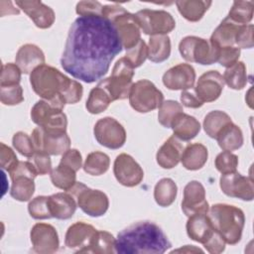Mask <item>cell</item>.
<instances>
[{"mask_svg":"<svg viewBox=\"0 0 254 254\" xmlns=\"http://www.w3.org/2000/svg\"><path fill=\"white\" fill-rule=\"evenodd\" d=\"M0 163H1V168L3 171H7L8 173H10L19 163L16 154L14 153V151L6 146L4 143L0 144Z\"/></svg>","mask_w":254,"mask_h":254,"instance_id":"50","label":"cell"},{"mask_svg":"<svg viewBox=\"0 0 254 254\" xmlns=\"http://www.w3.org/2000/svg\"><path fill=\"white\" fill-rule=\"evenodd\" d=\"M216 47V46H215ZM240 57V49L237 47H223L218 48L217 62L226 68L238 62Z\"/></svg>","mask_w":254,"mask_h":254,"instance_id":"48","label":"cell"},{"mask_svg":"<svg viewBox=\"0 0 254 254\" xmlns=\"http://www.w3.org/2000/svg\"><path fill=\"white\" fill-rule=\"evenodd\" d=\"M15 62L21 71L27 74L45 64V55L38 46L26 44L18 50Z\"/></svg>","mask_w":254,"mask_h":254,"instance_id":"24","label":"cell"},{"mask_svg":"<svg viewBox=\"0 0 254 254\" xmlns=\"http://www.w3.org/2000/svg\"><path fill=\"white\" fill-rule=\"evenodd\" d=\"M60 164L69 167L73 171L77 172L81 168L82 164V159L79 151H77L76 149H68L65 153L63 154Z\"/></svg>","mask_w":254,"mask_h":254,"instance_id":"53","label":"cell"},{"mask_svg":"<svg viewBox=\"0 0 254 254\" xmlns=\"http://www.w3.org/2000/svg\"><path fill=\"white\" fill-rule=\"evenodd\" d=\"M222 192L230 197H237L250 201L254 197L252 178L244 177L238 172L222 174L219 180Z\"/></svg>","mask_w":254,"mask_h":254,"instance_id":"15","label":"cell"},{"mask_svg":"<svg viewBox=\"0 0 254 254\" xmlns=\"http://www.w3.org/2000/svg\"><path fill=\"white\" fill-rule=\"evenodd\" d=\"M194 80V68L189 64H179L168 69L163 75L164 85L171 90H187L191 88Z\"/></svg>","mask_w":254,"mask_h":254,"instance_id":"21","label":"cell"},{"mask_svg":"<svg viewBox=\"0 0 254 254\" xmlns=\"http://www.w3.org/2000/svg\"><path fill=\"white\" fill-rule=\"evenodd\" d=\"M18 5L40 29H48L55 22L53 9L41 1H16Z\"/></svg>","mask_w":254,"mask_h":254,"instance_id":"23","label":"cell"},{"mask_svg":"<svg viewBox=\"0 0 254 254\" xmlns=\"http://www.w3.org/2000/svg\"><path fill=\"white\" fill-rule=\"evenodd\" d=\"M179 51L186 61L203 65L212 64L218 59V48L209 41L195 36L184 38L180 42Z\"/></svg>","mask_w":254,"mask_h":254,"instance_id":"8","label":"cell"},{"mask_svg":"<svg viewBox=\"0 0 254 254\" xmlns=\"http://www.w3.org/2000/svg\"><path fill=\"white\" fill-rule=\"evenodd\" d=\"M110 165V159L108 155L102 152H92L87 155L83 165L85 173L91 176H100L107 172Z\"/></svg>","mask_w":254,"mask_h":254,"instance_id":"38","label":"cell"},{"mask_svg":"<svg viewBox=\"0 0 254 254\" xmlns=\"http://www.w3.org/2000/svg\"><path fill=\"white\" fill-rule=\"evenodd\" d=\"M235 46L239 49H251L253 47V25H241L235 39Z\"/></svg>","mask_w":254,"mask_h":254,"instance_id":"49","label":"cell"},{"mask_svg":"<svg viewBox=\"0 0 254 254\" xmlns=\"http://www.w3.org/2000/svg\"><path fill=\"white\" fill-rule=\"evenodd\" d=\"M217 143L223 151L238 150L243 145V134L241 129L230 122L226 124L216 135Z\"/></svg>","mask_w":254,"mask_h":254,"instance_id":"30","label":"cell"},{"mask_svg":"<svg viewBox=\"0 0 254 254\" xmlns=\"http://www.w3.org/2000/svg\"><path fill=\"white\" fill-rule=\"evenodd\" d=\"M176 5L180 14L190 22L199 21L204 13L211 5V1H199V0H181L176 1Z\"/></svg>","mask_w":254,"mask_h":254,"instance_id":"31","label":"cell"},{"mask_svg":"<svg viewBox=\"0 0 254 254\" xmlns=\"http://www.w3.org/2000/svg\"><path fill=\"white\" fill-rule=\"evenodd\" d=\"M30 83L35 93L60 109L65 104L78 102L83 93L82 85L78 81L68 78L56 67L45 64L31 72Z\"/></svg>","mask_w":254,"mask_h":254,"instance_id":"2","label":"cell"},{"mask_svg":"<svg viewBox=\"0 0 254 254\" xmlns=\"http://www.w3.org/2000/svg\"><path fill=\"white\" fill-rule=\"evenodd\" d=\"M102 16L108 19L117 29L123 48L128 51L141 40L140 28L134 14L129 13L118 4L104 5Z\"/></svg>","mask_w":254,"mask_h":254,"instance_id":"5","label":"cell"},{"mask_svg":"<svg viewBox=\"0 0 254 254\" xmlns=\"http://www.w3.org/2000/svg\"><path fill=\"white\" fill-rule=\"evenodd\" d=\"M230 122L232 121L227 113L220 110H213L205 115L203 120V129L210 138L215 139L218 132Z\"/></svg>","mask_w":254,"mask_h":254,"instance_id":"36","label":"cell"},{"mask_svg":"<svg viewBox=\"0 0 254 254\" xmlns=\"http://www.w3.org/2000/svg\"><path fill=\"white\" fill-rule=\"evenodd\" d=\"M66 191L76 199V203L80 209L89 216H101L108 209V197L99 190L89 189L82 183L76 182Z\"/></svg>","mask_w":254,"mask_h":254,"instance_id":"7","label":"cell"},{"mask_svg":"<svg viewBox=\"0 0 254 254\" xmlns=\"http://www.w3.org/2000/svg\"><path fill=\"white\" fill-rule=\"evenodd\" d=\"M240 26V24L233 22L226 16L213 31L209 42L217 48L236 47L235 39Z\"/></svg>","mask_w":254,"mask_h":254,"instance_id":"28","label":"cell"},{"mask_svg":"<svg viewBox=\"0 0 254 254\" xmlns=\"http://www.w3.org/2000/svg\"><path fill=\"white\" fill-rule=\"evenodd\" d=\"M113 173L116 180L125 187L138 186L143 178L144 172L141 166L128 154L118 155L114 161Z\"/></svg>","mask_w":254,"mask_h":254,"instance_id":"16","label":"cell"},{"mask_svg":"<svg viewBox=\"0 0 254 254\" xmlns=\"http://www.w3.org/2000/svg\"><path fill=\"white\" fill-rule=\"evenodd\" d=\"M183 145L176 136H171L158 150L156 155L157 163L163 169L176 167L182 158Z\"/></svg>","mask_w":254,"mask_h":254,"instance_id":"26","label":"cell"},{"mask_svg":"<svg viewBox=\"0 0 254 254\" xmlns=\"http://www.w3.org/2000/svg\"><path fill=\"white\" fill-rule=\"evenodd\" d=\"M183 112V106L175 100L163 101L159 107L158 120L160 124L166 128H171L172 121L177 116V114Z\"/></svg>","mask_w":254,"mask_h":254,"instance_id":"41","label":"cell"},{"mask_svg":"<svg viewBox=\"0 0 254 254\" xmlns=\"http://www.w3.org/2000/svg\"><path fill=\"white\" fill-rule=\"evenodd\" d=\"M12 181L10 194L19 201L29 200L35 191L34 179L38 172L31 161H19L17 166L9 173Z\"/></svg>","mask_w":254,"mask_h":254,"instance_id":"10","label":"cell"},{"mask_svg":"<svg viewBox=\"0 0 254 254\" xmlns=\"http://www.w3.org/2000/svg\"><path fill=\"white\" fill-rule=\"evenodd\" d=\"M31 162L36 168L38 175H46L48 173H51L52 171V162L50 155L45 152L36 151L31 157Z\"/></svg>","mask_w":254,"mask_h":254,"instance_id":"51","label":"cell"},{"mask_svg":"<svg viewBox=\"0 0 254 254\" xmlns=\"http://www.w3.org/2000/svg\"><path fill=\"white\" fill-rule=\"evenodd\" d=\"M171 55V41L167 35L151 36L148 45V59L153 63H162Z\"/></svg>","mask_w":254,"mask_h":254,"instance_id":"32","label":"cell"},{"mask_svg":"<svg viewBox=\"0 0 254 254\" xmlns=\"http://www.w3.org/2000/svg\"><path fill=\"white\" fill-rule=\"evenodd\" d=\"M134 76V68L123 57L119 59L113 66L112 73L109 77L98 82L110 95L112 101L117 99H125L129 96L132 87V78Z\"/></svg>","mask_w":254,"mask_h":254,"instance_id":"6","label":"cell"},{"mask_svg":"<svg viewBox=\"0 0 254 254\" xmlns=\"http://www.w3.org/2000/svg\"><path fill=\"white\" fill-rule=\"evenodd\" d=\"M178 187L170 178L160 180L154 189V198L156 202L163 207L170 206L176 199Z\"/></svg>","mask_w":254,"mask_h":254,"instance_id":"33","label":"cell"},{"mask_svg":"<svg viewBox=\"0 0 254 254\" xmlns=\"http://www.w3.org/2000/svg\"><path fill=\"white\" fill-rule=\"evenodd\" d=\"M96 231L97 229L92 225L83 221H77L67 228L64 244L67 248L73 249L75 252L88 253Z\"/></svg>","mask_w":254,"mask_h":254,"instance_id":"19","label":"cell"},{"mask_svg":"<svg viewBox=\"0 0 254 254\" xmlns=\"http://www.w3.org/2000/svg\"><path fill=\"white\" fill-rule=\"evenodd\" d=\"M31 119L47 131L66 132V115L47 100H39L31 110Z\"/></svg>","mask_w":254,"mask_h":254,"instance_id":"11","label":"cell"},{"mask_svg":"<svg viewBox=\"0 0 254 254\" xmlns=\"http://www.w3.org/2000/svg\"><path fill=\"white\" fill-rule=\"evenodd\" d=\"M33 251L40 254H51L59 250L60 240L56 228L48 223H36L30 233Z\"/></svg>","mask_w":254,"mask_h":254,"instance_id":"17","label":"cell"},{"mask_svg":"<svg viewBox=\"0 0 254 254\" xmlns=\"http://www.w3.org/2000/svg\"><path fill=\"white\" fill-rule=\"evenodd\" d=\"M171 246L164 231L151 221L136 222L115 239V252L119 254H162Z\"/></svg>","mask_w":254,"mask_h":254,"instance_id":"3","label":"cell"},{"mask_svg":"<svg viewBox=\"0 0 254 254\" xmlns=\"http://www.w3.org/2000/svg\"><path fill=\"white\" fill-rule=\"evenodd\" d=\"M49 208L52 217L57 219L70 218L76 209V201L69 192H58L49 196Z\"/></svg>","mask_w":254,"mask_h":254,"instance_id":"25","label":"cell"},{"mask_svg":"<svg viewBox=\"0 0 254 254\" xmlns=\"http://www.w3.org/2000/svg\"><path fill=\"white\" fill-rule=\"evenodd\" d=\"M49 196L39 195L33 198L28 204V210L30 215L35 219H48L52 218L49 203Z\"/></svg>","mask_w":254,"mask_h":254,"instance_id":"42","label":"cell"},{"mask_svg":"<svg viewBox=\"0 0 254 254\" xmlns=\"http://www.w3.org/2000/svg\"><path fill=\"white\" fill-rule=\"evenodd\" d=\"M181 101L183 105H185L188 108H198L202 106V102L197 98V96L190 91L184 90L181 94Z\"/></svg>","mask_w":254,"mask_h":254,"instance_id":"54","label":"cell"},{"mask_svg":"<svg viewBox=\"0 0 254 254\" xmlns=\"http://www.w3.org/2000/svg\"><path fill=\"white\" fill-rule=\"evenodd\" d=\"M111 102L112 99L108 92L100 84H97L91 89L85 107L89 113L98 114L106 110Z\"/></svg>","mask_w":254,"mask_h":254,"instance_id":"35","label":"cell"},{"mask_svg":"<svg viewBox=\"0 0 254 254\" xmlns=\"http://www.w3.org/2000/svg\"><path fill=\"white\" fill-rule=\"evenodd\" d=\"M208 152L204 145L200 143L190 144L186 147L182 154V164L190 171H196L201 169L207 161Z\"/></svg>","mask_w":254,"mask_h":254,"instance_id":"29","label":"cell"},{"mask_svg":"<svg viewBox=\"0 0 254 254\" xmlns=\"http://www.w3.org/2000/svg\"><path fill=\"white\" fill-rule=\"evenodd\" d=\"M103 5L98 1H80L76 4V14L80 16H102Z\"/></svg>","mask_w":254,"mask_h":254,"instance_id":"52","label":"cell"},{"mask_svg":"<svg viewBox=\"0 0 254 254\" xmlns=\"http://www.w3.org/2000/svg\"><path fill=\"white\" fill-rule=\"evenodd\" d=\"M93 133L96 141L108 149H119L126 141L124 127L112 117L99 119L94 125Z\"/></svg>","mask_w":254,"mask_h":254,"instance_id":"14","label":"cell"},{"mask_svg":"<svg viewBox=\"0 0 254 254\" xmlns=\"http://www.w3.org/2000/svg\"><path fill=\"white\" fill-rule=\"evenodd\" d=\"M209 205L205 199V190L198 181H191L184 189L182 210L187 216L208 212Z\"/></svg>","mask_w":254,"mask_h":254,"instance_id":"18","label":"cell"},{"mask_svg":"<svg viewBox=\"0 0 254 254\" xmlns=\"http://www.w3.org/2000/svg\"><path fill=\"white\" fill-rule=\"evenodd\" d=\"M171 128L178 139L190 141L199 133L200 123L193 116L181 112L172 121Z\"/></svg>","mask_w":254,"mask_h":254,"instance_id":"27","label":"cell"},{"mask_svg":"<svg viewBox=\"0 0 254 254\" xmlns=\"http://www.w3.org/2000/svg\"><path fill=\"white\" fill-rule=\"evenodd\" d=\"M252 1H234L228 13V18L240 25H247L253 18Z\"/></svg>","mask_w":254,"mask_h":254,"instance_id":"39","label":"cell"},{"mask_svg":"<svg viewBox=\"0 0 254 254\" xmlns=\"http://www.w3.org/2000/svg\"><path fill=\"white\" fill-rule=\"evenodd\" d=\"M186 228L189 237L193 241L201 243L203 246L217 233L212 227L207 213H196L189 216Z\"/></svg>","mask_w":254,"mask_h":254,"instance_id":"22","label":"cell"},{"mask_svg":"<svg viewBox=\"0 0 254 254\" xmlns=\"http://www.w3.org/2000/svg\"><path fill=\"white\" fill-rule=\"evenodd\" d=\"M1 102L5 105H16L24 100L23 89L20 84L1 86Z\"/></svg>","mask_w":254,"mask_h":254,"instance_id":"46","label":"cell"},{"mask_svg":"<svg viewBox=\"0 0 254 254\" xmlns=\"http://www.w3.org/2000/svg\"><path fill=\"white\" fill-rule=\"evenodd\" d=\"M21 69L16 64H6L2 65V73H1V86L6 85H15L19 84L21 79Z\"/></svg>","mask_w":254,"mask_h":254,"instance_id":"47","label":"cell"},{"mask_svg":"<svg viewBox=\"0 0 254 254\" xmlns=\"http://www.w3.org/2000/svg\"><path fill=\"white\" fill-rule=\"evenodd\" d=\"M224 83L229 88L240 90L247 84V70L243 62H236L231 66L227 67L223 73Z\"/></svg>","mask_w":254,"mask_h":254,"instance_id":"34","label":"cell"},{"mask_svg":"<svg viewBox=\"0 0 254 254\" xmlns=\"http://www.w3.org/2000/svg\"><path fill=\"white\" fill-rule=\"evenodd\" d=\"M122 49L117 29L108 19L80 16L69 28L61 64L73 77L92 83L107 73Z\"/></svg>","mask_w":254,"mask_h":254,"instance_id":"1","label":"cell"},{"mask_svg":"<svg viewBox=\"0 0 254 254\" xmlns=\"http://www.w3.org/2000/svg\"><path fill=\"white\" fill-rule=\"evenodd\" d=\"M31 138L36 151L49 155H62L70 147V139L66 132L46 131L39 126L33 130Z\"/></svg>","mask_w":254,"mask_h":254,"instance_id":"13","label":"cell"},{"mask_svg":"<svg viewBox=\"0 0 254 254\" xmlns=\"http://www.w3.org/2000/svg\"><path fill=\"white\" fill-rule=\"evenodd\" d=\"M139 28L150 36L166 35L176 27L173 16L165 10L143 9L134 14Z\"/></svg>","mask_w":254,"mask_h":254,"instance_id":"12","label":"cell"},{"mask_svg":"<svg viewBox=\"0 0 254 254\" xmlns=\"http://www.w3.org/2000/svg\"><path fill=\"white\" fill-rule=\"evenodd\" d=\"M75 171L69 167L59 164V166L51 171L50 178L53 185L61 190H68L76 183Z\"/></svg>","mask_w":254,"mask_h":254,"instance_id":"37","label":"cell"},{"mask_svg":"<svg viewBox=\"0 0 254 254\" xmlns=\"http://www.w3.org/2000/svg\"><path fill=\"white\" fill-rule=\"evenodd\" d=\"M214 165L221 174L232 173L237 169L238 157L229 151H223L216 156Z\"/></svg>","mask_w":254,"mask_h":254,"instance_id":"44","label":"cell"},{"mask_svg":"<svg viewBox=\"0 0 254 254\" xmlns=\"http://www.w3.org/2000/svg\"><path fill=\"white\" fill-rule=\"evenodd\" d=\"M12 143L14 148L23 156L31 158L36 152L32 138L25 132H17L14 134Z\"/></svg>","mask_w":254,"mask_h":254,"instance_id":"45","label":"cell"},{"mask_svg":"<svg viewBox=\"0 0 254 254\" xmlns=\"http://www.w3.org/2000/svg\"><path fill=\"white\" fill-rule=\"evenodd\" d=\"M133 68L139 67L148 58V47L143 40H140L136 46L127 51L125 57Z\"/></svg>","mask_w":254,"mask_h":254,"instance_id":"43","label":"cell"},{"mask_svg":"<svg viewBox=\"0 0 254 254\" xmlns=\"http://www.w3.org/2000/svg\"><path fill=\"white\" fill-rule=\"evenodd\" d=\"M207 216L225 243L234 245L240 241L245 224L244 212L240 208L231 204L216 203L208 209Z\"/></svg>","mask_w":254,"mask_h":254,"instance_id":"4","label":"cell"},{"mask_svg":"<svg viewBox=\"0 0 254 254\" xmlns=\"http://www.w3.org/2000/svg\"><path fill=\"white\" fill-rule=\"evenodd\" d=\"M224 87L222 75L217 70H209L201 74L195 84L194 93L202 102L216 100Z\"/></svg>","mask_w":254,"mask_h":254,"instance_id":"20","label":"cell"},{"mask_svg":"<svg viewBox=\"0 0 254 254\" xmlns=\"http://www.w3.org/2000/svg\"><path fill=\"white\" fill-rule=\"evenodd\" d=\"M115 252V238L104 230H97L88 253H113Z\"/></svg>","mask_w":254,"mask_h":254,"instance_id":"40","label":"cell"},{"mask_svg":"<svg viewBox=\"0 0 254 254\" xmlns=\"http://www.w3.org/2000/svg\"><path fill=\"white\" fill-rule=\"evenodd\" d=\"M128 97L131 107L140 113L153 111L159 108L164 101L162 91L148 79H141L133 83Z\"/></svg>","mask_w":254,"mask_h":254,"instance_id":"9","label":"cell"}]
</instances>
